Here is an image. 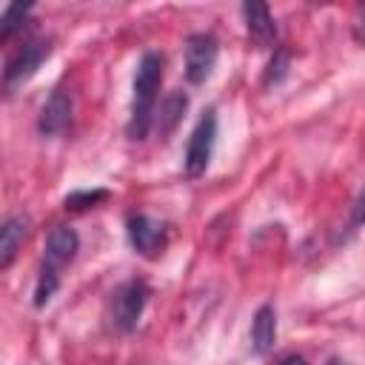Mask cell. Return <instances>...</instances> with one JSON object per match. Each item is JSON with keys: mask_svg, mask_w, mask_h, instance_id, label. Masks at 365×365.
<instances>
[{"mask_svg": "<svg viewBox=\"0 0 365 365\" xmlns=\"http://www.w3.org/2000/svg\"><path fill=\"white\" fill-rule=\"evenodd\" d=\"M351 225H365V188L359 191V197L354 200V208H351Z\"/></svg>", "mask_w": 365, "mask_h": 365, "instance_id": "cell-17", "label": "cell"}, {"mask_svg": "<svg viewBox=\"0 0 365 365\" xmlns=\"http://www.w3.org/2000/svg\"><path fill=\"white\" fill-rule=\"evenodd\" d=\"M148 297H151V288L143 279H128V282L117 285L108 297V305H106L108 328L117 334H131L143 317Z\"/></svg>", "mask_w": 365, "mask_h": 365, "instance_id": "cell-2", "label": "cell"}, {"mask_svg": "<svg viewBox=\"0 0 365 365\" xmlns=\"http://www.w3.org/2000/svg\"><path fill=\"white\" fill-rule=\"evenodd\" d=\"M277 342V311L271 302L259 305L257 314H254V322H251V348L254 354L265 356Z\"/></svg>", "mask_w": 365, "mask_h": 365, "instance_id": "cell-11", "label": "cell"}, {"mask_svg": "<svg viewBox=\"0 0 365 365\" xmlns=\"http://www.w3.org/2000/svg\"><path fill=\"white\" fill-rule=\"evenodd\" d=\"M242 20H245V31L254 40V46H259V48L277 46V23L265 3H257V0L242 3Z\"/></svg>", "mask_w": 365, "mask_h": 365, "instance_id": "cell-8", "label": "cell"}, {"mask_svg": "<svg viewBox=\"0 0 365 365\" xmlns=\"http://www.w3.org/2000/svg\"><path fill=\"white\" fill-rule=\"evenodd\" d=\"M356 37L365 40V14H362V20H359V26H356Z\"/></svg>", "mask_w": 365, "mask_h": 365, "instance_id": "cell-19", "label": "cell"}, {"mask_svg": "<svg viewBox=\"0 0 365 365\" xmlns=\"http://www.w3.org/2000/svg\"><path fill=\"white\" fill-rule=\"evenodd\" d=\"M29 14H31V6H29V3H26V6H23V3H11V6H6L3 20H0V40H3V43L11 40V34L20 31V29L26 26Z\"/></svg>", "mask_w": 365, "mask_h": 365, "instance_id": "cell-12", "label": "cell"}, {"mask_svg": "<svg viewBox=\"0 0 365 365\" xmlns=\"http://www.w3.org/2000/svg\"><path fill=\"white\" fill-rule=\"evenodd\" d=\"M57 288H60V274L51 268H40L37 285H34V308H46L57 294Z\"/></svg>", "mask_w": 365, "mask_h": 365, "instance_id": "cell-14", "label": "cell"}, {"mask_svg": "<svg viewBox=\"0 0 365 365\" xmlns=\"http://www.w3.org/2000/svg\"><path fill=\"white\" fill-rule=\"evenodd\" d=\"M106 200H108V188H83V191H71L63 200V205L68 211H86V208H94Z\"/></svg>", "mask_w": 365, "mask_h": 365, "instance_id": "cell-13", "label": "cell"}, {"mask_svg": "<svg viewBox=\"0 0 365 365\" xmlns=\"http://www.w3.org/2000/svg\"><path fill=\"white\" fill-rule=\"evenodd\" d=\"M217 57H220V40L211 31L191 34L185 40V80L191 86H202L214 74Z\"/></svg>", "mask_w": 365, "mask_h": 365, "instance_id": "cell-5", "label": "cell"}, {"mask_svg": "<svg viewBox=\"0 0 365 365\" xmlns=\"http://www.w3.org/2000/svg\"><path fill=\"white\" fill-rule=\"evenodd\" d=\"M29 228H31L29 214H11V217H6V222L0 228V268L3 271L14 262L23 240L29 237Z\"/></svg>", "mask_w": 365, "mask_h": 365, "instance_id": "cell-10", "label": "cell"}, {"mask_svg": "<svg viewBox=\"0 0 365 365\" xmlns=\"http://www.w3.org/2000/svg\"><path fill=\"white\" fill-rule=\"evenodd\" d=\"M185 108H188V97L185 94H171L168 100H165V106H163V114H160V128L168 134V131H174V125L180 123V117L185 114Z\"/></svg>", "mask_w": 365, "mask_h": 365, "instance_id": "cell-16", "label": "cell"}, {"mask_svg": "<svg viewBox=\"0 0 365 365\" xmlns=\"http://www.w3.org/2000/svg\"><path fill=\"white\" fill-rule=\"evenodd\" d=\"M80 251V237L71 225H54L46 237L43 245V265L40 268H51V271H63Z\"/></svg>", "mask_w": 365, "mask_h": 365, "instance_id": "cell-7", "label": "cell"}, {"mask_svg": "<svg viewBox=\"0 0 365 365\" xmlns=\"http://www.w3.org/2000/svg\"><path fill=\"white\" fill-rule=\"evenodd\" d=\"M288 66H291V57H288V51L285 48H277L274 51V57L268 60V66H265V74H262V86L265 88H271V86H279L285 77H288Z\"/></svg>", "mask_w": 365, "mask_h": 365, "instance_id": "cell-15", "label": "cell"}, {"mask_svg": "<svg viewBox=\"0 0 365 365\" xmlns=\"http://www.w3.org/2000/svg\"><path fill=\"white\" fill-rule=\"evenodd\" d=\"M51 54V40L46 37H31L26 40L6 63V71H3V88L11 94L14 88H20L26 80H31L37 74V68L43 66V60H48Z\"/></svg>", "mask_w": 365, "mask_h": 365, "instance_id": "cell-4", "label": "cell"}, {"mask_svg": "<svg viewBox=\"0 0 365 365\" xmlns=\"http://www.w3.org/2000/svg\"><path fill=\"white\" fill-rule=\"evenodd\" d=\"M125 237H128L131 248L140 257H145V259H157L165 251V245H168V228H165V222H160V220H154V217H148L143 211L140 214H128V220H125Z\"/></svg>", "mask_w": 365, "mask_h": 365, "instance_id": "cell-6", "label": "cell"}, {"mask_svg": "<svg viewBox=\"0 0 365 365\" xmlns=\"http://www.w3.org/2000/svg\"><path fill=\"white\" fill-rule=\"evenodd\" d=\"M277 365H308V362H305V356H299V354H288V356H282Z\"/></svg>", "mask_w": 365, "mask_h": 365, "instance_id": "cell-18", "label": "cell"}, {"mask_svg": "<svg viewBox=\"0 0 365 365\" xmlns=\"http://www.w3.org/2000/svg\"><path fill=\"white\" fill-rule=\"evenodd\" d=\"M163 54L160 51H145L137 63L134 71V86H131V114H128V125L125 134L128 140H145L151 125H154V108H157V97H160V83H163Z\"/></svg>", "mask_w": 365, "mask_h": 365, "instance_id": "cell-1", "label": "cell"}, {"mask_svg": "<svg viewBox=\"0 0 365 365\" xmlns=\"http://www.w3.org/2000/svg\"><path fill=\"white\" fill-rule=\"evenodd\" d=\"M214 145H217V111L208 108L197 120V125H194V131L188 137V145H185L182 168H185L188 180H197V177L205 174V168H208V163L214 157Z\"/></svg>", "mask_w": 365, "mask_h": 365, "instance_id": "cell-3", "label": "cell"}, {"mask_svg": "<svg viewBox=\"0 0 365 365\" xmlns=\"http://www.w3.org/2000/svg\"><path fill=\"white\" fill-rule=\"evenodd\" d=\"M68 125H71V97L63 88H54L46 106L40 108L37 131L43 137H54V134H63Z\"/></svg>", "mask_w": 365, "mask_h": 365, "instance_id": "cell-9", "label": "cell"}, {"mask_svg": "<svg viewBox=\"0 0 365 365\" xmlns=\"http://www.w3.org/2000/svg\"><path fill=\"white\" fill-rule=\"evenodd\" d=\"M328 365H348V362H345V359H339V356H331V359H328Z\"/></svg>", "mask_w": 365, "mask_h": 365, "instance_id": "cell-20", "label": "cell"}]
</instances>
